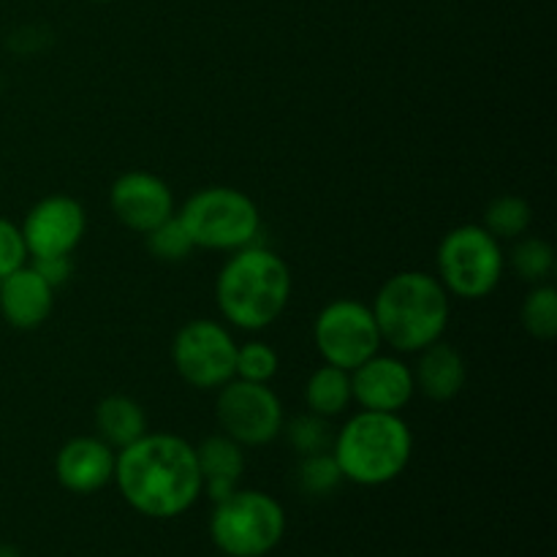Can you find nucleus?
<instances>
[{"label":"nucleus","mask_w":557,"mask_h":557,"mask_svg":"<svg viewBox=\"0 0 557 557\" xmlns=\"http://www.w3.org/2000/svg\"><path fill=\"white\" fill-rule=\"evenodd\" d=\"M125 504L152 520H172L205 493L196 446L172 433H145L117 451L114 479Z\"/></svg>","instance_id":"1"},{"label":"nucleus","mask_w":557,"mask_h":557,"mask_svg":"<svg viewBox=\"0 0 557 557\" xmlns=\"http://www.w3.org/2000/svg\"><path fill=\"white\" fill-rule=\"evenodd\" d=\"M292 299L288 264L259 243L234 250L215 277V302L223 321L243 332L275 324Z\"/></svg>","instance_id":"2"},{"label":"nucleus","mask_w":557,"mask_h":557,"mask_svg":"<svg viewBox=\"0 0 557 557\" xmlns=\"http://www.w3.org/2000/svg\"><path fill=\"white\" fill-rule=\"evenodd\" d=\"M381 341L397 354H419L444 341L449 326L451 299L430 272L406 270L392 275L370 305Z\"/></svg>","instance_id":"3"},{"label":"nucleus","mask_w":557,"mask_h":557,"mask_svg":"<svg viewBox=\"0 0 557 557\" xmlns=\"http://www.w3.org/2000/svg\"><path fill=\"white\" fill-rule=\"evenodd\" d=\"M413 455L411 428L400 413L359 411L332 441V457L343 479L362 487H381L406 473Z\"/></svg>","instance_id":"4"},{"label":"nucleus","mask_w":557,"mask_h":557,"mask_svg":"<svg viewBox=\"0 0 557 557\" xmlns=\"http://www.w3.org/2000/svg\"><path fill=\"white\" fill-rule=\"evenodd\" d=\"M174 215L185 226L194 248L234 253L256 245L261 234L259 205L245 190L228 185L196 190Z\"/></svg>","instance_id":"5"},{"label":"nucleus","mask_w":557,"mask_h":557,"mask_svg":"<svg viewBox=\"0 0 557 557\" xmlns=\"http://www.w3.org/2000/svg\"><path fill=\"white\" fill-rule=\"evenodd\" d=\"M286 533V511L261 490H234L218 500L210 517V536L228 557H264Z\"/></svg>","instance_id":"6"},{"label":"nucleus","mask_w":557,"mask_h":557,"mask_svg":"<svg viewBox=\"0 0 557 557\" xmlns=\"http://www.w3.org/2000/svg\"><path fill=\"white\" fill-rule=\"evenodd\" d=\"M441 286L449 297L484 299L498 288L506 256L498 239L482 223H466L444 234L435 253Z\"/></svg>","instance_id":"7"},{"label":"nucleus","mask_w":557,"mask_h":557,"mask_svg":"<svg viewBox=\"0 0 557 557\" xmlns=\"http://www.w3.org/2000/svg\"><path fill=\"white\" fill-rule=\"evenodd\" d=\"M313 343L324 364L351 373L354 368L368 362L373 354H379L384 341H381L370 305L343 297L324 305L321 313L315 315Z\"/></svg>","instance_id":"8"},{"label":"nucleus","mask_w":557,"mask_h":557,"mask_svg":"<svg viewBox=\"0 0 557 557\" xmlns=\"http://www.w3.org/2000/svg\"><path fill=\"white\" fill-rule=\"evenodd\" d=\"M172 362L180 379L194 389H221L234 379L237 341L221 321H188L172 341Z\"/></svg>","instance_id":"9"},{"label":"nucleus","mask_w":557,"mask_h":557,"mask_svg":"<svg viewBox=\"0 0 557 557\" xmlns=\"http://www.w3.org/2000/svg\"><path fill=\"white\" fill-rule=\"evenodd\" d=\"M215 417L223 435L239 446H267L283 433L286 413L270 384L232 379L218 389Z\"/></svg>","instance_id":"10"},{"label":"nucleus","mask_w":557,"mask_h":557,"mask_svg":"<svg viewBox=\"0 0 557 557\" xmlns=\"http://www.w3.org/2000/svg\"><path fill=\"white\" fill-rule=\"evenodd\" d=\"M87 228V212L76 199L63 194L44 196L27 210L20 232L25 239L27 259L71 256Z\"/></svg>","instance_id":"11"},{"label":"nucleus","mask_w":557,"mask_h":557,"mask_svg":"<svg viewBox=\"0 0 557 557\" xmlns=\"http://www.w3.org/2000/svg\"><path fill=\"white\" fill-rule=\"evenodd\" d=\"M109 207L114 218L136 234L152 232L177 212L172 188L158 174L141 172V169L125 172L114 180L109 190Z\"/></svg>","instance_id":"12"},{"label":"nucleus","mask_w":557,"mask_h":557,"mask_svg":"<svg viewBox=\"0 0 557 557\" xmlns=\"http://www.w3.org/2000/svg\"><path fill=\"white\" fill-rule=\"evenodd\" d=\"M413 395V373L403 359L373 354L368 362L351 370V397L362 411L400 413Z\"/></svg>","instance_id":"13"},{"label":"nucleus","mask_w":557,"mask_h":557,"mask_svg":"<svg viewBox=\"0 0 557 557\" xmlns=\"http://www.w3.org/2000/svg\"><path fill=\"white\" fill-rule=\"evenodd\" d=\"M117 451L103 444L98 435H79L71 438L54 460L58 482L74 495H90L107 487L114 479Z\"/></svg>","instance_id":"14"},{"label":"nucleus","mask_w":557,"mask_h":557,"mask_svg":"<svg viewBox=\"0 0 557 557\" xmlns=\"http://www.w3.org/2000/svg\"><path fill=\"white\" fill-rule=\"evenodd\" d=\"M54 310V288L33 264H22L0 281V315L22 332L38 330Z\"/></svg>","instance_id":"15"},{"label":"nucleus","mask_w":557,"mask_h":557,"mask_svg":"<svg viewBox=\"0 0 557 557\" xmlns=\"http://www.w3.org/2000/svg\"><path fill=\"white\" fill-rule=\"evenodd\" d=\"M413 386L435 403H449L466 389L468 368L462 354L449 343L438 341L419 351L417 364L411 368Z\"/></svg>","instance_id":"16"},{"label":"nucleus","mask_w":557,"mask_h":557,"mask_svg":"<svg viewBox=\"0 0 557 557\" xmlns=\"http://www.w3.org/2000/svg\"><path fill=\"white\" fill-rule=\"evenodd\" d=\"M245 446L232 441L228 435H210L196 446V462H199L205 490L210 498L223 500L237 490L239 476L245 471Z\"/></svg>","instance_id":"17"},{"label":"nucleus","mask_w":557,"mask_h":557,"mask_svg":"<svg viewBox=\"0 0 557 557\" xmlns=\"http://www.w3.org/2000/svg\"><path fill=\"white\" fill-rule=\"evenodd\" d=\"M96 433L114 451L125 449L147 433V413L134 397L109 395L96 406Z\"/></svg>","instance_id":"18"},{"label":"nucleus","mask_w":557,"mask_h":557,"mask_svg":"<svg viewBox=\"0 0 557 557\" xmlns=\"http://www.w3.org/2000/svg\"><path fill=\"white\" fill-rule=\"evenodd\" d=\"M351 373L332 364H321L305 384V406L321 419H335L351 406Z\"/></svg>","instance_id":"19"},{"label":"nucleus","mask_w":557,"mask_h":557,"mask_svg":"<svg viewBox=\"0 0 557 557\" xmlns=\"http://www.w3.org/2000/svg\"><path fill=\"white\" fill-rule=\"evenodd\" d=\"M533 223V210L522 196L504 194L498 199H493L484 210V223L482 226L493 234L498 243L504 239H520L525 237L528 228Z\"/></svg>","instance_id":"20"},{"label":"nucleus","mask_w":557,"mask_h":557,"mask_svg":"<svg viewBox=\"0 0 557 557\" xmlns=\"http://www.w3.org/2000/svg\"><path fill=\"white\" fill-rule=\"evenodd\" d=\"M522 326L536 341L549 343L557 335V292L549 283H539L525 294L520 308Z\"/></svg>","instance_id":"21"},{"label":"nucleus","mask_w":557,"mask_h":557,"mask_svg":"<svg viewBox=\"0 0 557 557\" xmlns=\"http://www.w3.org/2000/svg\"><path fill=\"white\" fill-rule=\"evenodd\" d=\"M511 267L531 286L547 283L555 272V250L542 237H520L511 253Z\"/></svg>","instance_id":"22"},{"label":"nucleus","mask_w":557,"mask_h":557,"mask_svg":"<svg viewBox=\"0 0 557 557\" xmlns=\"http://www.w3.org/2000/svg\"><path fill=\"white\" fill-rule=\"evenodd\" d=\"M277 351L270 343L250 341L237 346V362H234V379L256 381V384H270L277 373Z\"/></svg>","instance_id":"23"},{"label":"nucleus","mask_w":557,"mask_h":557,"mask_svg":"<svg viewBox=\"0 0 557 557\" xmlns=\"http://www.w3.org/2000/svg\"><path fill=\"white\" fill-rule=\"evenodd\" d=\"M145 239H147V250H150L158 261H166V264L188 259V256L196 250L177 215H172L169 221H163L161 226L147 232Z\"/></svg>","instance_id":"24"},{"label":"nucleus","mask_w":557,"mask_h":557,"mask_svg":"<svg viewBox=\"0 0 557 557\" xmlns=\"http://www.w3.org/2000/svg\"><path fill=\"white\" fill-rule=\"evenodd\" d=\"M341 482L343 473L330 449L302 457V466H299V487L308 495H315V498L319 495H330L335 493V487Z\"/></svg>","instance_id":"25"},{"label":"nucleus","mask_w":557,"mask_h":557,"mask_svg":"<svg viewBox=\"0 0 557 557\" xmlns=\"http://www.w3.org/2000/svg\"><path fill=\"white\" fill-rule=\"evenodd\" d=\"M283 433H286L292 449L299 451L302 457L326 451L332 444L330 419H321L315 413H305V417H297L294 422L283 424Z\"/></svg>","instance_id":"26"},{"label":"nucleus","mask_w":557,"mask_h":557,"mask_svg":"<svg viewBox=\"0 0 557 557\" xmlns=\"http://www.w3.org/2000/svg\"><path fill=\"white\" fill-rule=\"evenodd\" d=\"M27 264V248L20 226L9 218H0V281Z\"/></svg>","instance_id":"27"},{"label":"nucleus","mask_w":557,"mask_h":557,"mask_svg":"<svg viewBox=\"0 0 557 557\" xmlns=\"http://www.w3.org/2000/svg\"><path fill=\"white\" fill-rule=\"evenodd\" d=\"M33 267H36L38 275L49 283L52 288H60L74 272V261L71 256H49V259H33Z\"/></svg>","instance_id":"28"},{"label":"nucleus","mask_w":557,"mask_h":557,"mask_svg":"<svg viewBox=\"0 0 557 557\" xmlns=\"http://www.w3.org/2000/svg\"><path fill=\"white\" fill-rule=\"evenodd\" d=\"M0 557H20L14 547H9V544H0Z\"/></svg>","instance_id":"29"},{"label":"nucleus","mask_w":557,"mask_h":557,"mask_svg":"<svg viewBox=\"0 0 557 557\" xmlns=\"http://www.w3.org/2000/svg\"><path fill=\"white\" fill-rule=\"evenodd\" d=\"M96 3H112V0H96Z\"/></svg>","instance_id":"30"}]
</instances>
